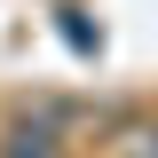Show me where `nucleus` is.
<instances>
[{
  "label": "nucleus",
  "instance_id": "1",
  "mask_svg": "<svg viewBox=\"0 0 158 158\" xmlns=\"http://www.w3.org/2000/svg\"><path fill=\"white\" fill-rule=\"evenodd\" d=\"M0 158H56V135H40V127H16V135L0 142Z\"/></svg>",
  "mask_w": 158,
  "mask_h": 158
}]
</instances>
